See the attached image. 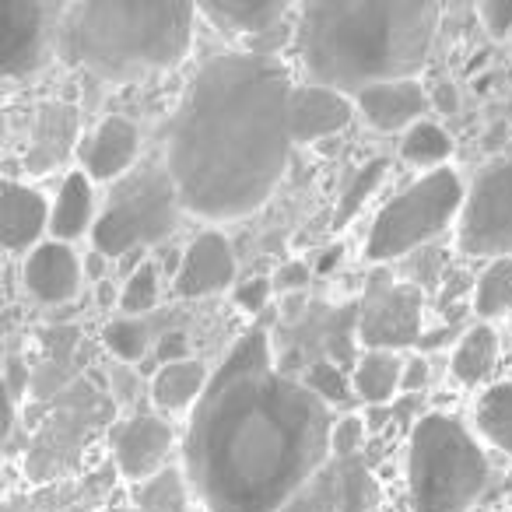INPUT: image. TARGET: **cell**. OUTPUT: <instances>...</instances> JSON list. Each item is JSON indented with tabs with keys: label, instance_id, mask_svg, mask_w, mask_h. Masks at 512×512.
I'll list each match as a JSON object with an SVG mask.
<instances>
[{
	"label": "cell",
	"instance_id": "1",
	"mask_svg": "<svg viewBox=\"0 0 512 512\" xmlns=\"http://www.w3.org/2000/svg\"><path fill=\"white\" fill-rule=\"evenodd\" d=\"M330 404L274 369L260 327L211 376L186 435V474L211 512H281L334 453Z\"/></svg>",
	"mask_w": 512,
	"mask_h": 512
},
{
	"label": "cell",
	"instance_id": "2",
	"mask_svg": "<svg viewBox=\"0 0 512 512\" xmlns=\"http://www.w3.org/2000/svg\"><path fill=\"white\" fill-rule=\"evenodd\" d=\"M292 92L267 53H218L193 74L165 148L183 211L235 221L267 204L292 162Z\"/></svg>",
	"mask_w": 512,
	"mask_h": 512
},
{
	"label": "cell",
	"instance_id": "3",
	"mask_svg": "<svg viewBox=\"0 0 512 512\" xmlns=\"http://www.w3.org/2000/svg\"><path fill=\"white\" fill-rule=\"evenodd\" d=\"M439 4L428 0H327L299 8L295 50L309 85L334 92L414 81L428 64Z\"/></svg>",
	"mask_w": 512,
	"mask_h": 512
},
{
	"label": "cell",
	"instance_id": "4",
	"mask_svg": "<svg viewBox=\"0 0 512 512\" xmlns=\"http://www.w3.org/2000/svg\"><path fill=\"white\" fill-rule=\"evenodd\" d=\"M197 15L179 0H85L60 18V53L95 78L127 85L183 64Z\"/></svg>",
	"mask_w": 512,
	"mask_h": 512
},
{
	"label": "cell",
	"instance_id": "5",
	"mask_svg": "<svg viewBox=\"0 0 512 512\" xmlns=\"http://www.w3.org/2000/svg\"><path fill=\"white\" fill-rule=\"evenodd\" d=\"M488 484V456L456 414L432 411L407 446V495L414 512H467Z\"/></svg>",
	"mask_w": 512,
	"mask_h": 512
},
{
	"label": "cell",
	"instance_id": "6",
	"mask_svg": "<svg viewBox=\"0 0 512 512\" xmlns=\"http://www.w3.org/2000/svg\"><path fill=\"white\" fill-rule=\"evenodd\" d=\"M183 200L165 165H144L116 183L113 200L92 228V246L106 260L144 253V246L162 242L176 228Z\"/></svg>",
	"mask_w": 512,
	"mask_h": 512
},
{
	"label": "cell",
	"instance_id": "7",
	"mask_svg": "<svg viewBox=\"0 0 512 512\" xmlns=\"http://www.w3.org/2000/svg\"><path fill=\"white\" fill-rule=\"evenodd\" d=\"M463 200L467 190L453 169L425 172L379 211L365 239V256L372 264H390L397 256L414 253L446 232L453 221H460Z\"/></svg>",
	"mask_w": 512,
	"mask_h": 512
},
{
	"label": "cell",
	"instance_id": "8",
	"mask_svg": "<svg viewBox=\"0 0 512 512\" xmlns=\"http://www.w3.org/2000/svg\"><path fill=\"white\" fill-rule=\"evenodd\" d=\"M460 249L467 256H512V158H495L467 190L460 214Z\"/></svg>",
	"mask_w": 512,
	"mask_h": 512
},
{
	"label": "cell",
	"instance_id": "9",
	"mask_svg": "<svg viewBox=\"0 0 512 512\" xmlns=\"http://www.w3.org/2000/svg\"><path fill=\"white\" fill-rule=\"evenodd\" d=\"M358 341L369 351H400L421 341V288L376 285L358 316Z\"/></svg>",
	"mask_w": 512,
	"mask_h": 512
},
{
	"label": "cell",
	"instance_id": "10",
	"mask_svg": "<svg viewBox=\"0 0 512 512\" xmlns=\"http://www.w3.org/2000/svg\"><path fill=\"white\" fill-rule=\"evenodd\" d=\"M46 53V4L0 0V74L8 81L39 71Z\"/></svg>",
	"mask_w": 512,
	"mask_h": 512
},
{
	"label": "cell",
	"instance_id": "11",
	"mask_svg": "<svg viewBox=\"0 0 512 512\" xmlns=\"http://www.w3.org/2000/svg\"><path fill=\"white\" fill-rule=\"evenodd\" d=\"M235 271L239 267H235L232 242L214 228H207L183 249L172 288L179 299H207V295L225 292L235 281Z\"/></svg>",
	"mask_w": 512,
	"mask_h": 512
},
{
	"label": "cell",
	"instance_id": "12",
	"mask_svg": "<svg viewBox=\"0 0 512 512\" xmlns=\"http://www.w3.org/2000/svg\"><path fill=\"white\" fill-rule=\"evenodd\" d=\"M25 288L43 306H64L81 292V260L71 242L46 239L25 256Z\"/></svg>",
	"mask_w": 512,
	"mask_h": 512
},
{
	"label": "cell",
	"instance_id": "13",
	"mask_svg": "<svg viewBox=\"0 0 512 512\" xmlns=\"http://www.w3.org/2000/svg\"><path fill=\"white\" fill-rule=\"evenodd\" d=\"M141 151V130L127 116H106L81 144V165L92 183H113L130 172Z\"/></svg>",
	"mask_w": 512,
	"mask_h": 512
},
{
	"label": "cell",
	"instance_id": "14",
	"mask_svg": "<svg viewBox=\"0 0 512 512\" xmlns=\"http://www.w3.org/2000/svg\"><path fill=\"white\" fill-rule=\"evenodd\" d=\"M172 449V425L155 414H137L116 435V467L123 477L144 484L165 470Z\"/></svg>",
	"mask_w": 512,
	"mask_h": 512
},
{
	"label": "cell",
	"instance_id": "15",
	"mask_svg": "<svg viewBox=\"0 0 512 512\" xmlns=\"http://www.w3.org/2000/svg\"><path fill=\"white\" fill-rule=\"evenodd\" d=\"M355 99L323 85H295L292 92V137L295 144L334 137L355 120Z\"/></svg>",
	"mask_w": 512,
	"mask_h": 512
},
{
	"label": "cell",
	"instance_id": "16",
	"mask_svg": "<svg viewBox=\"0 0 512 512\" xmlns=\"http://www.w3.org/2000/svg\"><path fill=\"white\" fill-rule=\"evenodd\" d=\"M4 249L8 253H32L43 239V232H50V218H53V204L29 183H18L8 179L4 183Z\"/></svg>",
	"mask_w": 512,
	"mask_h": 512
},
{
	"label": "cell",
	"instance_id": "17",
	"mask_svg": "<svg viewBox=\"0 0 512 512\" xmlns=\"http://www.w3.org/2000/svg\"><path fill=\"white\" fill-rule=\"evenodd\" d=\"M355 109L365 116V123H372L376 130H411L414 123L425 120L428 113V95L418 81H390V85L365 88L355 95Z\"/></svg>",
	"mask_w": 512,
	"mask_h": 512
},
{
	"label": "cell",
	"instance_id": "18",
	"mask_svg": "<svg viewBox=\"0 0 512 512\" xmlns=\"http://www.w3.org/2000/svg\"><path fill=\"white\" fill-rule=\"evenodd\" d=\"M74 141H78V113L67 102H46L39 106L36 134H32V148L25 155L29 172H50L71 155Z\"/></svg>",
	"mask_w": 512,
	"mask_h": 512
},
{
	"label": "cell",
	"instance_id": "19",
	"mask_svg": "<svg viewBox=\"0 0 512 512\" xmlns=\"http://www.w3.org/2000/svg\"><path fill=\"white\" fill-rule=\"evenodd\" d=\"M211 386L207 365L200 358H186V362H169L155 372L151 379V400L158 411H186L190 404H200V397Z\"/></svg>",
	"mask_w": 512,
	"mask_h": 512
},
{
	"label": "cell",
	"instance_id": "20",
	"mask_svg": "<svg viewBox=\"0 0 512 512\" xmlns=\"http://www.w3.org/2000/svg\"><path fill=\"white\" fill-rule=\"evenodd\" d=\"M95 190L92 179L85 172H71V176L60 183L57 200H53V218H50V232L53 239L71 242L78 235H85L88 228H95Z\"/></svg>",
	"mask_w": 512,
	"mask_h": 512
},
{
	"label": "cell",
	"instance_id": "21",
	"mask_svg": "<svg viewBox=\"0 0 512 512\" xmlns=\"http://www.w3.org/2000/svg\"><path fill=\"white\" fill-rule=\"evenodd\" d=\"M400 383H404V362L397 358V351H365L355 362V372H351L355 397L372 407L390 404L397 397Z\"/></svg>",
	"mask_w": 512,
	"mask_h": 512
},
{
	"label": "cell",
	"instance_id": "22",
	"mask_svg": "<svg viewBox=\"0 0 512 512\" xmlns=\"http://www.w3.org/2000/svg\"><path fill=\"white\" fill-rule=\"evenodd\" d=\"M288 4H200V15L211 18L218 29L242 36H267L288 18Z\"/></svg>",
	"mask_w": 512,
	"mask_h": 512
},
{
	"label": "cell",
	"instance_id": "23",
	"mask_svg": "<svg viewBox=\"0 0 512 512\" xmlns=\"http://www.w3.org/2000/svg\"><path fill=\"white\" fill-rule=\"evenodd\" d=\"M495 358H498V334L488 327V323H477V327H470L467 334L460 337L449 369H453L456 383L477 386V383H484V379L491 376V369H495Z\"/></svg>",
	"mask_w": 512,
	"mask_h": 512
},
{
	"label": "cell",
	"instance_id": "24",
	"mask_svg": "<svg viewBox=\"0 0 512 512\" xmlns=\"http://www.w3.org/2000/svg\"><path fill=\"white\" fill-rule=\"evenodd\" d=\"M474 425L484 442L512 456V379L488 386L481 393L474 407Z\"/></svg>",
	"mask_w": 512,
	"mask_h": 512
},
{
	"label": "cell",
	"instance_id": "25",
	"mask_svg": "<svg viewBox=\"0 0 512 512\" xmlns=\"http://www.w3.org/2000/svg\"><path fill=\"white\" fill-rule=\"evenodd\" d=\"M449 155H453V141H449L446 130L432 120L414 123L404 134V141H400V158H404L407 165H418V169H428V172L446 169Z\"/></svg>",
	"mask_w": 512,
	"mask_h": 512
},
{
	"label": "cell",
	"instance_id": "26",
	"mask_svg": "<svg viewBox=\"0 0 512 512\" xmlns=\"http://www.w3.org/2000/svg\"><path fill=\"white\" fill-rule=\"evenodd\" d=\"M474 309L481 320H495V316L512 313V256L491 260L477 278Z\"/></svg>",
	"mask_w": 512,
	"mask_h": 512
},
{
	"label": "cell",
	"instance_id": "27",
	"mask_svg": "<svg viewBox=\"0 0 512 512\" xmlns=\"http://www.w3.org/2000/svg\"><path fill=\"white\" fill-rule=\"evenodd\" d=\"M137 512H186V481L176 467H165L151 481L137 484Z\"/></svg>",
	"mask_w": 512,
	"mask_h": 512
},
{
	"label": "cell",
	"instance_id": "28",
	"mask_svg": "<svg viewBox=\"0 0 512 512\" xmlns=\"http://www.w3.org/2000/svg\"><path fill=\"white\" fill-rule=\"evenodd\" d=\"M281 512H341V467H327Z\"/></svg>",
	"mask_w": 512,
	"mask_h": 512
},
{
	"label": "cell",
	"instance_id": "29",
	"mask_svg": "<svg viewBox=\"0 0 512 512\" xmlns=\"http://www.w3.org/2000/svg\"><path fill=\"white\" fill-rule=\"evenodd\" d=\"M155 306H158V267L141 260V264L127 274V285H123V292H120V309H123V316L137 320V316L151 313Z\"/></svg>",
	"mask_w": 512,
	"mask_h": 512
},
{
	"label": "cell",
	"instance_id": "30",
	"mask_svg": "<svg viewBox=\"0 0 512 512\" xmlns=\"http://www.w3.org/2000/svg\"><path fill=\"white\" fill-rule=\"evenodd\" d=\"M102 344L113 351L120 362H141L148 355V327L141 320H113L106 330H102Z\"/></svg>",
	"mask_w": 512,
	"mask_h": 512
},
{
	"label": "cell",
	"instance_id": "31",
	"mask_svg": "<svg viewBox=\"0 0 512 512\" xmlns=\"http://www.w3.org/2000/svg\"><path fill=\"white\" fill-rule=\"evenodd\" d=\"M376 505V481L358 460L341 463V512H369Z\"/></svg>",
	"mask_w": 512,
	"mask_h": 512
},
{
	"label": "cell",
	"instance_id": "32",
	"mask_svg": "<svg viewBox=\"0 0 512 512\" xmlns=\"http://www.w3.org/2000/svg\"><path fill=\"white\" fill-rule=\"evenodd\" d=\"M302 383L309 386V390L316 393V397L323 400V404H348L351 397H355V386H351V379L341 372V365H334V362H313L309 365V372H306V379Z\"/></svg>",
	"mask_w": 512,
	"mask_h": 512
},
{
	"label": "cell",
	"instance_id": "33",
	"mask_svg": "<svg viewBox=\"0 0 512 512\" xmlns=\"http://www.w3.org/2000/svg\"><path fill=\"white\" fill-rule=\"evenodd\" d=\"M383 176H386V162H369L362 172H358L355 179H351V186L344 190V197H341V204H337V214H334V221H337V228L344 225V221H351L358 214V207L365 204V200L376 193V186L383 183Z\"/></svg>",
	"mask_w": 512,
	"mask_h": 512
},
{
	"label": "cell",
	"instance_id": "34",
	"mask_svg": "<svg viewBox=\"0 0 512 512\" xmlns=\"http://www.w3.org/2000/svg\"><path fill=\"white\" fill-rule=\"evenodd\" d=\"M271 295H274V278H246L235 285V306H239L242 313L256 316L267 309Z\"/></svg>",
	"mask_w": 512,
	"mask_h": 512
},
{
	"label": "cell",
	"instance_id": "35",
	"mask_svg": "<svg viewBox=\"0 0 512 512\" xmlns=\"http://www.w3.org/2000/svg\"><path fill=\"white\" fill-rule=\"evenodd\" d=\"M362 439H365V421L358 414H344L334 425V442L330 446H334L337 460H351L358 453V446H362Z\"/></svg>",
	"mask_w": 512,
	"mask_h": 512
},
{
	"label": "cell",
	"instance_id": "36",
	"mask_svg": "<svg viewBox=\"0 0 512 512\" xmlns=\"http://www.w3.org/2000/svg\"><path fill=\"white\" fill-rule=\"evenodd\" d=\"M477 18L484 22L488 36L505 39L512 32V0H488V4L477 8Z\"/></svg>",
	"mask_w": 512,
	"mask_h": 512
},
{
	"label": "cell",
	"instance_id": "37",
	"mask_svg": "<svg viewBox=\"0 0 512 512\" xmlns=\"http://www.w3.org/2000/svg\"><path fill=\"white\" fill-rule=\"evenodd\" d=\"M302 285H309V267L299 264V260L278 267V274H274V288H278V292H295V288H302Z\"/></svg>",
	"mask_w": 512,
	"mask_h": 512
},
{
	"label": "cell",
	"instance_id": "38",
	"mask_svg": "<svg viewBox=\"0 0 512 512\" xmlns=\"http://www.w3.org/2000/svg\"><path fill=\"white\" fill-rule=\"evenodd\" d=\"M425 383H428V362L421 355L407 358V362H404V383H400V390L418 393V390H425Z\"/></svg>",
	"mask_w": 512,
	"mask_h": 512
},
{
	"label": "cell",
	"instance_id": "39",
	"mask_svg": "<svg viewBox=\"0 0 512 512\" xmlns=\"http://www.w3.org/2000/svg\"><path fill=\"white\" fill-rule=\"evenodd\" d=\"M186 337L183 334H169L162 341V348H158V362L169 365V362H186Z\"/></svg>",
	"mask_w": 512,
	"mask_h": 512
},
{
	"label": "cell",
	"instance_id": "40",
	"mask_svg": "<svg viewBox=\"0 0 512 512\" xmlns=\"http://www.w3.org/2000/svg\"><path fill=\"white\" fill-rule=\"evenodd\" d=\"M334 260H337V264H341V246L327 249V256H323V264H320V271H330V267H334Z\"/></svg>",
	"mask_w": 512,
	"mask_h": 512
},
{
	"label": "cell",
	"instance_id": "41",
	"mask_svg": "<svg viewBox=\"0 0 512 512\" xmlns=\"http://www.w3.org/2000/svg\"><path fill=\"white\" fill-rule=\"evenodd\" d=\"M78 512H85V509H78Z\"/></svg>",
	"mask_w": 512,
	"mask_h": 512
}]
</instances>
